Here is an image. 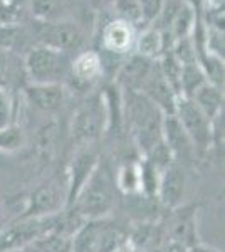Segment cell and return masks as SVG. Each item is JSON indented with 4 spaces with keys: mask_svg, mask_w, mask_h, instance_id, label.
<instances>
[{
    "mask_svg": "<svg viewBox=\"0 0 225 252\" xmlns=\"http://www.w3.org/2000/svg\"><path fill=\"white\" fill-rule=\"evenodd\" d=\"M173 242L185 246L187 249L193 244L200 242L197 237V225H195V210L183 209L182 214L173 222Z\"/></svg>",
    "mask_w": 225,
    "mask_h": 252,
    "instance_id": "obj_20",
    "label": "cell"
},
{
    "mask_svg": "<svg viewBox=\"0 0 225 252\" xmlns=\"http://www.w3.org/2000/svg\"><path fill=\"white\" fill-rule=\"evenodd\" d=\"M26 145V133L19 125H9L0 128V152L15 153Z\"/></svg>",
    "mask_w": 225,
    "mask_h": 252,
    "instance_id": "obj_25",
    "label": "cell"
},
{
    "mask_svg": "<svg viewBox=\"0 0 225 252\" xmlns=\"http://www.w3.org/2000/svg\"><path fill=\"white\" fill-rule=\"evenodd\" d=\"M59 129H57V123L56 121H51V123H46L42 128L37 129V135H35V153L42 161H49L52 160L57 148V135H59Z\"/></svg>",
    "mask_w": 225,
    "mask_h": 252,
    "instance_id": "obj_23",
    "label": "cell"
},
{
    "mask_svg": "<svg viewBox=\"0 0 225 252\" xmlns=\"http://www.w3.org/2000/svg\"><path fill=\"white\" fill-rule=\"evenodd\" d=\"M134 54L143 56L146 59L157 61L163 54V37L157 27L148 26L134 39Z\"/></svg>",
    "mask_w": 225,
    "mask_h": 252,
    "instance_id": "obj_19",
    "label": "cell"
},
{
    "mask_svg": "<svg viewBox=\"0 0 225 252\" xmlns=\"http://www.w3.org/2000/svg\"><path fill=\"white\" fill-rule=\"evenodd\" d=\"M114 184L118 192L125 195L141 193L140 160H126L125 163H121L114 173Z\"/></svg>",
    "mask_w": 225,
    "mask_h": 252,
    "instance_id": "obj_18",
    "label": "cell"
},
{
    "mask_svg": "<svg viewBox=\"0 0 225 252\" xmlns=\"http://www.w3.org/2000/svg\"><path fill=\"white\" fill-rule=\"evenodd\" d=\"M15 99L9 88H0V128L14 125Z\"/></svg>",
    "mask_w": 225,
    "mask_h": 252,
    "instance_id": "obj_29",
    "label": "cell"
},
{
    "mask_svg": "<svg viewBox=\"0 0 225 252\" xmlns=\"http://www.w3.org/2000/svg\"><path fill=\"white\" fill-rule=\"evenodd\" d=\"M72 78L77 83L91 84L101 74H103V64H101V56L96 51H84L71 63Z\"/></svg>",
    "mask_w": 225,
    "mask_h": 252,
    "instance_id": "obj_16",
    "label": "cell"
},
{
    "mask_svg": "<svg viewBox=\"0 0 225 252\" xmlns=\"http://www.w3.org/2000/svg\"><path fill=\"white\" fill-rule=\"evenodd\" d=\"M123 91L125 128L131 133L140 157L163 141V115L160 109L140 91Z\"/></svg>",
    "mask_w": 225,
    "mask_h": 252,
    "instance_id": "obj_1",
    "label": "cell"
},
{
    "mask_svg": "<svg viewBox=\"0 0 225 252\" xmlns=\"http://www.w3.org/2000/svg\"><path fill=\"white\" fill-rule=\"evenodd\" d=\"M116 192L118 189L111 166L108 161L99 160L69 209L74 210L83 220L108 219L116 205Z\"/></svg>",
    "mask_w": 225,
    "mask_h": 252,
    "instance_id": "obj_2",
    "label": "cell"
},
{
    "mask_svg": "<svg viewBox=\"0 0 225 252\" xmlns=\"http://www.w3.org/2000/svg\"><path fill=\"white\" fill-rule=\"evenodd\" d=\"M190 99L197 104L200 111L210 121L219 116L220 113H224V89L210 83L203 84Z\"/></svg>",
    "mask_w": 225,
    "mask_h": 252,
    "instance_id": "obj_17",
    "label": "cell"
},
{
    "mask_svg": "<svg viewBox=\"0 0 225 252\" xmlns=\"http://www.w3.org/2000/svg\"><path fill=\"white\" fill-rule=\"evenodd\" d=\"M187 190V175L183 170V165L178 161H173L166 166L160 175V184L157 190V198L160 204L166 209H178L183 202Z\"/></svg>",
    "mask_w": 225,
    "mask_h": 252,
    "instance_id": "obj_10",
    "label": "cell"
},
{
    "mask_svg": "<svg viewBox=\"0 0 225 252\" xmlns=\"http://www.w3.org/2000/svg\"><path fill=\"white\" fill-rule=\"evenodd\" d=\"M140 93H143V94L148 97L151 103H153L165 116L175 115V108H177L180 96L173 91V88H171L170 84L166 83V79L161 76L157 61H155L153 69H151L150 76L146 78L145 84L141 86Z\"/></svg>",
    "mask_w": 225,
    "mask_h": 252,
    "instance_id": "obj_11",
    "label": "cell"
},
{
    "mask_svg": "<svg viewBox=\"0 0 225 252\" xmlns=\"http://www.w3.org/2000/svg\"><path fill=\"white\" fill-rule=\"evenodd\" d=\"M29 9V0H0V24L15 26Z\"/></svg>",
    "mask_w": 225,
    "mask_h": 252,
    "instance_id": "obj_26",
    "label": "cell"
},
{
    "mask_svg": "<svg viewBox=\"0 0 225 252\" xmlns=\"http://www.w3.org/2000/svg\"><path fill=\"white\" fill-rule=\"evenodd\" d=\"M113 7L118 20L131 24L133 27H136L138 24H143L140 0H114Z\"/></svg>",
    "mask_w": 225,
    "mask_h": 252,
    "instance_id": "obj_28",
    "label": "cell"
},
{
    "mask_svg": "<svg viewBox=\"0 0 225 252\" xmlns=\"http://www.w3.org/2000/svg\"><path fill=\"white\" fill-rule=\"evenodd\" d=\"M71 66L66 52L56 51L47 46H37L29 51L24 59V71L29 78V84H63V78L66 76Z\"/></svg>",
    "mask_w": 225,
    "mask_h": 252,
    "instance_id": "obj_3",
    "label": "cell"
},
{
    "mask_svg": "<svg viewBox=\"0 0 225 252\" xmlns=\"http://www.w3.org/2000/svg\"><path fill=\"white\" fill-rule=\"evenodd\" d=\"M5 51L7 49L0 47V88H7V83H9L10 74H12L10 58Z\"/></svg>",
    "mask_w": 225,
    "mask_h": 252,
    "instance_id": "obj_31",
    "label": "cell"
},
{
    "mask_svg": "<svg viewBox=\"0 0 225 252\" xmlns=\"http://www.w3.org/2000/svg\"><path fill=\"white\" fill-rule=\"evenodd\" d=\"M67 209V180L66 173L63 177H52L46 184L39 185L27 197L24 212L19 219L51 217Z\"/></svg>",
    "mask_w": 225,
    "mask_h": 252,
    "instance_id": "obj_4",
    "label": "cell"
},
{
    "mask_svg": "<svg viewBox=\"0 0 225 252\" xmlns=\"http://www.w3.org/2000/svg\"><path fill=\"white\" fill-rule=\"evenodd\" d=\"M175 116L190 138L197 160H203L212 150V121L188 97H178Z\"/></svg>",
    "mask_w": 225,
    "mask_h": 252,
    "instance_id": "obj_7",
    "label": "cell"
},
{
    "mask_svg": "<svg viewBox=\"0 0 225 252\" xmlns=\"http://www.w3.org/2000/svg\"><path fill=\"white\" fill-rule=\"evenodd\" d=\"M140 175H141V193L146 197L157 198V190L160 184V175L161 172L148 160L140 157Z\"/></svg>",
    "mask_w": 225,
    "mask_h": 252,
    "instance_id": "obj_27",
    "label": "cell"
},
{
    "mask_svg": "<svg viewBox=\"0 0 225 252\" xmlns=\"http://www.w3.org/2000/svg\"><path fill=\"white\" fill-rule=\"evenodd\" d=\"M111 252H138V251L134 249L131 244H129V242L125 239V241H123L121 244H118V246L114 247V249H113Z\"/></svg>",
    "mask_w": 225,
    "mask_h": 252,
    "instance_id": "obj_33",
    "label": "cell"
},
{
    "mask_svg": "<svg viewBox=\"0 0 225 252\" xmlns=\"http://www.w3.org/2000/svg\"><path fill=\"white\" fill-rule=\"evenodd\" d=\"M40 37H42L40 46H47L61 52L76 51L84 42V34L81 27L76 22L63 19L56 22H47Z\"/></svg>",
    "mask_w": 225,
    "mask_h": 252,
    "instance_id": "obj_9",
    "label": "cell"
},
{
    "mask_svg": "<svg viewBox=\"0 0 225 252\" xmlns=\"http://www.w3.org/2000/svg\"><path fill=\"white\" fill-rule=\"evenodd\" d=\"M97 2H103V3H106V2H114V0H97Z\"/></svg>",
    "mask_w": 225,
    "mask_h": 252,
    "instance_id": "obj_35",
    "label": "cell"
},
{
    "mask_svg": "<svg viewBox=\"0 0 225 252\" xmlns=\"http://www.w3.org/2000/svg\"><path fill=\"white\" fill-rule=\"evenodd\" d=\"M134 39H136L134 27L118 19L106 24L101 34L103 49L114 56H128L134 47Z\"/></svg>",
    "mask_w": 225,
    "mask_h": 252,
    "instance_id": "obj_14",
    "label": "cell"
},
{
    "mask_svg": "<svg viewBox=\"0 0 225 252\" xmlns=\"http://www.w3.org/2000/svg\"><path fill=\"white\" fill-rule=\"evenodd\" d=\"M163 5H165V0H140L143 24H151L153 26L155 20L161 14Z\"/></svg>",
    "mask_w": 225,
    "mask_h": 252,
    "instance_id": "obj_30",
    "label": "cell"
},
{
    "mask_svg": "<svg viewBox=\"0 0 225 252\" xmlns=\"http://www.w3.org/2000/svg\"><path fill=\"white\" fill-rule=\"evenodd\" d=\"M207 76L203 72L198 61L182 64V74H180V97L190 99L203 84H207Z\"/></svg>",
    "mask_w": 225,
    "mask_h": 252,
    "instance_id": "obj_21",
    "label": "cell"
},
{
    "mask_svg": "<svg viewBox=\"0 0 225 252\" xmlns=\"http://www.w3.org/2000/svg\"><path fill=\"white\" fill-rule=\"evenodd\" d=\"M106 129V109L103 94L91 96L74 111L71 135L77 146L94 145Z\"/></svg>",
    "mask_w": 225,
    "mask_h": 252,
    "instance_id": "obj_6",
    "label": "cell"
},
{
    "mask_svg": "<svg viewBox=\"0 0 225 252\" xmlns=\"http://www.w3.org/2000/svg\"><path fill=\"white\" fill-rule=\"evenodd\" d=\"M188 252H222V251L215 249V247H212V246H207V244H203V242H197L192 247H188Z\"/></svg>",
    "mask_w": 225,
    "mask_h": 252,
    "instance_id": "obj_32",
    "label": "cell"
},
{
    "mask_svg": "<svg viewBox=\"0 0 225 252\" xmlns=\"http://www.w3.org/2000/svg\"><path fill=\"white\" fill-rule=\"evenodd\" d=\"M198 17L195 15L193 9L183 0L182 5L178 7L177 14H175L173 20H171L170 27L166 32H170V35L173 37L175 40L178 39H183V37H190L192 32H193V27L195 24L198 22Z\"/></svg>",
    "mask_w": 225,
    "mask_h": 252,
    "instance_id": "obj_22",
    "label": "cell"
},
{
    "mask_svg": "<svg viewBox=\"0 0 225 252\" xmlns=\"http://www.w3.org/2000/svg\"><path fill=\"white\" fill-rule=\"evenodd\" d=\"M163 141L173 155V160L178 161L180 165L197 161L193 145L175 115L163 118Z\"/></svg>",
    "mask_w": 225,
    "mask_h": 252,
    "instance_id": "obj_12",
    "label": "cell"
},
{
    "mask_svg": "<svg viewBox=\"0 0 225 252\" xmlns=\"http://www.w3.org/2000/svg\"><path fill=\"white\" fill-rule=\"evenodd\" d=\"M155 61L146 59L138 54H129L128 59L123 61L116 72V84L121 89L128 91H140L141 86L145 84L146 78L150 76L153 69Z\"/></svg>",
    "mask_w": 225,
    "mask_h": 252,
    "instance_id": "obj_15",
    "label": "cell"
},
{
    "mask_svg": "<svg viewBox=\"0 0 225 252\" xmlns=\"http://www.w3.org/2000/svg\"><path fill=\"white\" fill-rule=\"evenodd\" d=\"M125 239L108 219L83 220L71 235V252H111Z\"/></svg>",
    "mask_w": 225,
    "mask_h": 252,
    "instance_id": "obj_5",
    "label": "cell"
},
{
    "mask_svg": "<svg viewBox=\"0 0 225 252\" xmlns=\"http://www.w3.org/2000/svg\"><path fill=\"white\" fill-rule=\"evenodd\" d=\"M26 101L34 109L44 115H54L63 108L66 101V89L59 83L49 84H27L24 88Z\"/></svg>",
    "mask_w": 225,
    "mask_h": 252,
    "instance_id": "obj_13",
    "label": "cell"
},
{
    "mask_svg": "<svg viewBox=\"0 0 225 252\" xmlns=\"http://www.w3.org/2000/svg\"><path fill=\"white\" fill-rule=\"evenodd\" d=\"M63 9V0H29V10L35 19L42 20L44 24L61 20Z\"/></svg>",
    "mask_w": 225,
    "mask_h": 252,
    "instance_id": "obj_24",
    "label": "cell"
},
{
    "mask_svg": "<svg viewBox=\"0 0 225 252\" xmlns=\"http://www.w3.org/2000/svg\"><path fill=\"white\" fill-rule=\"evenodd\" d=\"M224 0H205V5H214V3H222Z\"/></svg>",
    "mask_w": 225,
    "mask_h": 252,
    "instance_id": "obj_34",
    "label": "cell"
},
{
    "mask_svg": "<svg viewBox=\"0 0 225 252\" xmlns=\"http://www.w3.org/2000/svg\"><path fill=\"white\" fill-rule=\"evenodd\" d=\"M99 160L101 157L97 153V150L94 148V145L77 146L76 153L72 155L71 163H69L67 170L64 172L67 180V209L76 200L79 190L83 189V185L91 177V173L94 172L97 163H99Z\"/></svg>",
    "mask_w": 225,
    "mask_h": 252,
    "instance_id": "obj_8",
    "label": "cell"
}]
</instances>
